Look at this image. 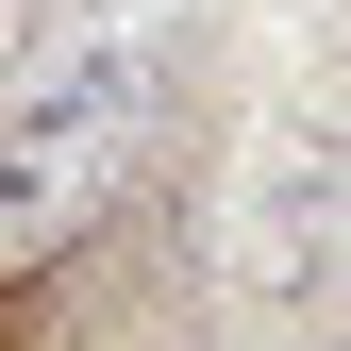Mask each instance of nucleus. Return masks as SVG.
<instances>
[{
    "mask_svg": "<svg viewBox=\"0 0 351 351\" xmlns=\"http://www.w3.org/2000/svg\"><path fill=\"white\" fill-rule=\"evenodd\" d=\"M184 0H34L0 51V268H51L151 167Z\"/></svg>",
    "mask_w": 351,
    "mask_h": 351,
    "instance_id": "1",
    "label": "nucleus"
},
{
    "mask_svg": "<svg viewBox=\"0 0 351 351\" xmlns=\"http://www.w3.org/2000/svg\"><path fill=\"white\" fill-rule=\"evenodd\" d=\"M234 285L268 301V318H318V301L351 285V134H318V117H285V134H251L234 167Z\"/></svg>",
    "mask_w": 351,
    "mask_h": 351,
    "instance_id": "2",
    "label": "nucleus"
},
{
    "mask_svg": "<svg viewBox=\"0 0 351 351\" xmlns=\"http://www.w3.org/2000/svg\"><path fill=\"white\" fill-rule=\"evenodd\" d=\"M17 17H34V0H0V51H17Z\"/></svg>",
    "mask_w": 351,
    "mask_h": 351,
    "instance_id": "3",
    "label": "nucleus"
}]
</instances>
